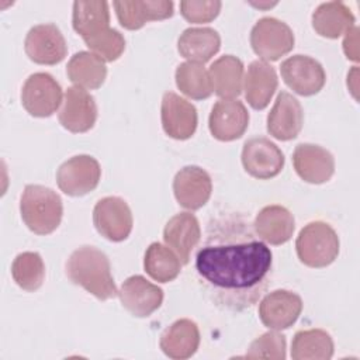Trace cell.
Listing matches in <instances>:
<instances>
[{
	"instance_id": "1",
	"label": "cell",
	"mask_w": 360,
	"mask_h": 360,
	"mask_svg": "<svg viewBox=\"0 0 360 360\" xmlns=\"http://www.w3.org/2000/svg\"><path fill=\"white\" fill-rule=\"evenodd\" d=\"M273 255L249 217L224 211L212 217L195 253V271L210 300L222 309L252 308L267 290Z\"/></svg>"
},
{
	"instance_id": "2",
	"label": "cell",
	"mask_w": 360,
	"mask_h": 360,
	"mask_svg": "<svg viewBox=\"0 0 360 360\" xmlns=\"http://www.w3.org/2000/svg\"><path fill=\"white\" fill-rule=\"evenodd\" d=\"M69 280L96 298L105 301L118 295L107 255L94 246H80L66 262Z\"/></svg>"
},
{
	"instance_id": "3",
	"label": "cell",
	"mask_w": 360,
	"mask_h": 360,
	"mask_svg": "<svg viewBox=\"0 0 360 360\" xmlns=\"http://www.w3.org/2000/svg\"><path fill=\"white\" fill-rule=\"evenodd\" d=\"M20 212L28 229L37 235H49L60 224L63 204L60 195L49 187L28 184L20 198Z\"/></svg>"
},
{
	"instance_id": "4",
	"label": "cell",
	"mask_w": 360,
	"mask_h": 360,
	"mask_svg": "<svg viewBox=\"0 0 360 360\" xmlns=\"http://www.w3.org/2000/svg\"><path fill=\"white\" fill-rule=\"evenodd\" d=\"M339 236L335 229L322 221L307 224L295 240L297 256L308 267L321 269L332 264L339 255Z\"/></svg>"
},
{
	"instance_id": "5",
	"label": "cell",
	"mask_w": 360,
	"mask_h": 360,
	"mask_svg": "<svg viewBox=\"0 0 360 360\" xmlns=\"http://www.w3.org/2000/svg\"><path fill=\"white\" fill-rule=\"evenodd\" d=\"M294 42L292 30L274 17L260 18L250 31L252 49L264 62H274L290 53Z\"/></svg>"
},
{
	"instance_id": "6",
	"label": "cell",
	"mask_w": 360,
	"mask_h": 360,
	"mask_svg": "<svg viewBox=\"0 0 360 360\" xmlns=\"http://www.w3.org/2000/svg\"><path fill=\"white\" fill-rule=\"evenodd\" d=\"M62 87L56 79L45 72L32 73L21 89V103L32 117H51L62 104Z\"/></svg>"
},
{
	"instance_id": "7",
	"label": "cell",
	"mask_w": 360,
	"mask_h": 360,
	"mask_svg": "<svg viewBox=\"0 0 360 360\" xmlns=\"http://www.w3.org/2000/svg\"><path fill=\"white\" fill-rule=\"evenodd\" d=\"M100 163L90 155H77L63 162L56 172L59 188L72 197H82L93 191L100 181Z\"/></svg>"
},
{
	"instance_id": "8",
	"label": "cell",
	"mask_w": 360,
	"mask_h": 360,
	"mask_svg": "<svg viewBox=\"0 0 360 360\" xmlns=\"http://www.w3.org/2000/svg\"><path fill=\"white\" fill-rule=\"evenodd\" d=\"M93 222L97 232L111 242L125 240L134 225L131 208L120 197L98 200L93 210Z\"/></svg>"
},
{
	"instance_id": "9",
	"label": "cell",
	"mask_w": 360,
	"mask_h": 360,
	"mask_svg": "<svg viewBox=\"0 0 360 360\" xmlns=\"http://www.w3.org/2000/svg\"><path fill=\"white\" fill-rule=\"evenodd\" d=\"M242 165L252 177L267 180L276 177L284 167V153L266 136H255L245 142Z\"/></svg>"
},
{
	"instance_id": "10",
	"label": "cell",
	"mask_w": 360,
	"mask_h": 360,
	"mask_svg": "<svg viewBox=\"0 0 360 360\" xmlns=\"http://www.w3.org/2000/svg\"><path fill=\"white\" fill-rule=\"evenodd\" d=\"M281 77L284 83L300 96H314L322 90L326 73L322 65L307 55H292L281 62Z\"/></svg>"
},
{
	"instance_id": "11",
	"label": "cell",
	"mask_w": 360,
	"mask_h": 360,
	"mask_svg": "<svg viewBox=\"0 0 360 360\" xmlns=\"http://www.w3.org/2000/svg\"><path fill=\"white\" fill-rule=\"evenodd\" d=\"M27 56L39 65H56L68 53V45L59 27L52 22L30 28L24 41Z\"/></svg>"
},
{
	"instance_id": "12",
	"label": "cell",
	"mask_w": 360,
	"mask_h": 360,
	"mask_svg": "<svg viewBox=\"0 0 360 360\" xmlns=\"http://www.w3.org/2000/svg\"><path fill=\"white\" fill-rule=\"evenodd\" d=\"M58 117L65 129L73 134L87 132L94 127L97 120L96 100L82 87H68Z\"/></svg>"
},
{
	"instance_id": "13",
	"label": "cell",
	"mask_w": 360,
	"mask_h": 360,
	"mask_svg": "<svg viewBox=\"0 0 360 360\" xmlns=\"http://www.w3.org/2000/svg\"><path fill=\"white\" fill-rule=\"evenodd\" d=\"M160 118L166 135L177 141L191 138L198 124L194 104L173 91H166L162 97Z\"/></svg>"
},
{
	"instance_id": "14",
	"label": "cell",
	"mask_w": 360,
	"mask_h": 360,
	"mask_svg": "<svg viewBox=\"0 0 360 360\" xmlns=\"http://www.w3.org/2000/svg\"><path fill=\"white\" fill-rule=\"evenodd\" d=\"M249 125V112L245 104L236 98L218 100L210 114L208 127L211 135L222 142L240 138Z\"/></svg>"
},
{
	"instance_id": "15",
	"label": "cell",
	"mask_w": 360,
	"mask_h": 360,
	"mask_svg": "<svg viewBox=\"0 0 360 360\" xmlns=\"http://www.w3.org/2000/svg\"><path fill=\"white\" fill-rule=\"evenodd\" d=\"M302 311V300L288 290L269 292L259 304L262 323L271 330H283L292 326Z\"/></svg>"
},
{
	"instance_id": "16",
	"label": "cell",
	"mask_w": 360,
	"mask_h": 360,
	"mask_svg": "<svg viewBox=\"0 0 360 360\" xmlns=\"http://www.w3.org/2000/svg\"><path fill=\"white\" fill-rule=\"evenodd\" d=\"M212 191L210 174L200 166H184L173 179V193L177 202L190 211L204 207Z\"/></svg>"
},
{
	"instance_id": "17",
	"label": "cell",
	"mask_w": 360,
	"mask_h": 360,
	"mask_svg": "<svg viewBox=\"0 0 360 360\" xmlns=\"http://www.w3.org/2000/svg\"><path fill=\"white\" fill-rule=\"evenodd\" d=\"M118 295L122 307L136 318L152 315L163 302V290L139 274L128 277Z\"/></svg>"
},
{
	"instance_id": "18",
	"label": "cell",
	"mask_w": 360,
	"mask_h": 360,
	"mask_svg": "<svg viewBox=\"0 0 360 360\" xmlns=\"http://www.w3.org/2000/svg\"><path fill=\"white\" fill-rule=\"evenodd\" d=\"M292 165L297 174L307 183L322 184L335 173L333 155L314 143H300L292 153Z\"/></svg>"
},
{
	"instance_id": "19",
	"label": "cell",
	"mask_w": 360,
	"mask_h": 360,
	"mask_svg": "<svg viewBox=\"0 0 360 360\" xmlns=\"http://www.w3.org/2000/svg\"><path fill=\"white\" fill-rule=\"evenodd\" d=\"M304 124V111L300 101L287 91H280L267 115V132L278 141H291L298 136Z\"/></svg>"
},
{
	"instance_id": "20",
	"label": "cell",
	"mask_w": 360,
	"mask_h": 360,
	"mask_svg": "<svg viewBox=\"0 0 360 360\" xmlns=\"http://www.w3.org/2000/svg\"><path fill=\"white\" fill-rule=\"evenodd\" d=\"M165 243L177 255L181 264H187L193 249L201 239L200 222L191 212L172 217L163 229Z\"/></svg>"
},
{
	"instance_id": "21",
	"label": "cell",
	"mask_w": 360,
	"mask_h": 360,
	"mask_svg": "<svg viewBox=\"0 0 360 360\" xmlns=\"http://www.w3.org/2000/svg\"><path fill=\"white\" fill-rule=\"evenodd\" d=\"M120 24L127 30H139L148 21L166 20L173 15V1L159 0H124L114 1Z\"/></svg>"
},
{
	"instance_id": "22",
	"label": "cell",
	"mask_w": 360,
	"mask_h": 360,
	"mask_svg": "<svg viewBox=\"0 0 360 360\" xmlns=\"http://www.w3.org/2000/svg\"><path fill=\"white\" fill-rule=\"evenodd\" d=\"M278 86L274 68L264 60H253L243 77L245 98L255 110H263L269 105Z\"/></svg>"
},
{
	"instance_id": "23",
	"label": "cell",
	"mask_w": 360,
	"mask_h": 360,
	"mask_svg": "<svg viewBox=\"0 0 360 360\" xmlns=\"http://www.w3.org/2000/svg\"><path fill=\"white\" fill-rule=\"evenodd\" d=\"M253 228L263 242L283 245L291 239L295 229V219L285 207L273 204L257 212Z\"/></svg>"
},
{
	"instance_id": "24",
	"label": "cell",
	"mask_w": 360,
	"mask_h": 360,
	"mask_svg": "<svg viewBox=\"0 0 360 360\" xmlns=\"http://www.w3.org/2000/svg\"><path fill=\"white\" fill-rule=\"evenodd\" d=\"M162 352L174 360L191 357L200 346V330L194 321L183 318L174 321L160 336Z\"/></svg>"
},
{
	"instance_id": "25",
	"label": "cell",
	"mask_w": 360,
	"mask_h": 360,
	"mask_svg": "<svg viewBox=\"0 0 360 360\" xmlns=\"http://www.w3.org/2000/svg\"><path fill=\"white\" fill-rule=\"evenodd\" d=\"M221 48L219 34L210 27H190L181 32L177 41L179 53L187 62H208Z\"/></svg>"
},
{
	"instance_id": "26",
	"label": "cell",
	"mask_w": 360,
	"mask_h": 360,
	"mask_svg": "<svg viewBox=\"0 0 360 360\" xmlns=\"http://www.w3.org/2000/svg\"><path fill=\"white\" fill-rule=\"evenodd\" d=\"M212 91L221 98H235L242 93L245 68L239 58L224 55L212 62L208 70Z\"/></svg>"
},
{
	"instance_id": "27",
	"label": "cell",
	"mask_w": 360,
	"mask_h": 360,
	"mask_svg": "<svg viewBox=\"0 0 360 360\" xmlns=\"http://www.w3.org/2000/svg\"><path fill=\"white\" fill-rule=\"evenodd\" d=\"M354 25V15L342 1H326L312 13V28L321 37L336 39Z\"/></svg>"
},
{
	"instance_id": "28",
	"label": "cell",
	"mask_w": 360,
	"mask_h": 360,
	"mask_svg": "<svg viewBox=\"0 0 360 360\" xmlns=\"http://www.w3.org/2000/svg\"><path fill=\"white\" fill-rule=\"evenodd\" d=\"M69 80L84 90H94L101 87L107 77L105 62L93 52H76L66 66Z\"/></svg>"
},
{
	"instance_id": "29",
	"label": "cell",
	"mask_w": 360,
	"mask_h": 360,
	"mask_svg": "<svg viewBox=\"0 0 360 360\" xmlns=\"http://www.w3.org/2000/svg\"><path fill=\"white\" fill-rule=\"evenodd\" d=\"M73 30L84 39L110 28L107 1H75L72 14Z\"/></svg>"
},
{
	"instance_id": "30",
	"label": "cell",
	"mask_w": 360,
	"mask_h": 360,
	"mask_svg": "<svg viewBox=\"0 0 360 360\" xmlns=\"http://www.w3.org/2000/svg\"><path fill=\"white\" fill-rule=\"evenodd\" d=\"M333 350V340L323 329L298 330L291 343V357L294 360H329Z\"/></svg>"
},
{
	"instance_id": "31",
	"label": "cell",
	"mask_w": 360,
	"mask_h": 360,
	"mask_svg": "<svg viewBox=\"0 0 360 360\" xmlns=\"http://www.w3.org/2000/svg\"><path fill=\"white\" fill-rule=\"evenodd\" d=\"M143 269L153 280L169 283L180 274L181 262L169 246L153 242L145 252Z\"/></svg>"
},
{
	"instance_id": "32",
	"label": "cell",
	"mask_w": 360,
	"mask_h": 360,
	"mask_svg": "<svg viewBox=\"0 0 360 360\" xmlns=\"http://www.w3.org/2000/svg\"><path fill=\"white\" fill-rule=\"evenodd\" d=\"M174 77L179 90L193 100H204L212 94L208 72L201 63H180L176 69Z\"/></svg>"
},
{
	"instance_id": "33",
	"label": "cell",
	"mask_w": 360,
	"mask_h": 360,
	"mask_svg": "<svg viewBox=\"0 0 360 360\" xmlns=\"http://www.w3.org/2000/svg\"><path fill=\"white\" fill-rule=\"evenodd\" d=\"M11 276L17 285L25 291H37L45 278V264L39 253L22 252L11 264Z\"/></svg>"
},
{
	"instance_id": "34",
	"label": "cell",
	"mask_w": 360,
	"mask_h": 360,
	"mask_svg": "<svg viewBox=\"0 0 360 360\" xmlns=\"http://www.w3.org/2000/svg\"><path fill=\"white\" fill-rule=\"evenodd\" d=\"M90 52L101 58L104 62L117 60L125 51V39L122 34L114 28H108L91 38L84 39Z\"/></svg>"
},
{
	"instance_id": "35",
	"label": "cell",
	"mask_w": 360,
	"mask_h": 360,
	"mask_svg": "<svg viewBox=\"0 0 360 360\" xmlns=\"http://www.w3.org/2000/svg\"><path fill=\"white\" fill-rule=\"evenodd\" d=\"M285 336L270 330L256 338L248 347L245 354L246 359H270L284 360L285 359Z\"/></svg>"
},
{
	"instance_id": "36",
	"label": "cell",
	"mask_w": 360,
	"mask_h": 360,
	"mask_svg": "<svg viewBox=\"0 0 360 360\" xmlns=\"http://www.w3.org/2000/svg\"><path fill=\"white\" fill-rule=\"evenodd\" d=\"M222 3L218 0L208 1H180V13L188 21L194 24L210 22L219 14Z\"/></svg>"
},
{
	"instance_id": "37",
	"label": "cell",
	"mask_w": 360,
	"mask_h": 360,
	"mask_svg": "<svg viewBox=\"0 0 360 360\" xmlns=\"http://www.w3.org/2000/svg\"><path fill=\"white\" fill-rule=\"evenodd\" d=\"M343 52L347 59L357 62L359 60V27L353 25L345 32L343 39Z\"/></svg>"
},
{
	"instance_id": "38",
	"label": "cell",
	"mask_w": 360,
	"mask_h": 360,
	"mask_svg": "<svg viewBox=\"0 0 360 360\" xmlns=\"http://www.w3.org/2000/svg\"><path fill=\"white\" fill-rule=\"evenodd\" d=\"M347 87L352 91L353 97L357 100V66H353V69L347 75Z\"/></svg>"
},
{
	"instance_id": "39",
	"label": "cell",
	"mask_w": 360,
	"mask_h": 360,
	"mask_svg": "<svg viewBox=\"0 0 360 360\" xmlns=\"http://www.w3.org/2000/svg\"><path fill=\"white\" fill-rule=\"evenodd\" d=\"M252 4L256 6V7H271V6H274L276 3H266V4H264V3H263V4H262V3H252Z\"/></svg>"
}]
</instances>
